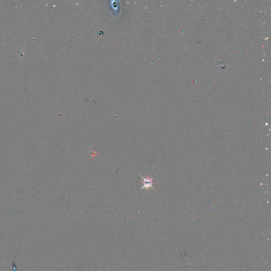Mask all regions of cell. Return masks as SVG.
Instances as JSON below:
<instances>
[{
  "instance_id": "obj_1",
  "label": "cell",
  "mask_w": 271,
  "mask_h": 271,
  "mask_svg": "<svg viewBox=\"0 0 271 271\" xmlns=\"http://www.w3.org/2000/svg\"><path fill=\"white\" fill-rule=\"evenodd\" d=\"M140 177L142 179V186L141 188V190H144V189H145V190H147V191L149 190L150 188H152L153 190H155L154 188L153 187V183H154V181L152 180V177L148 175H147V176L146 178H144V177H142V175L140 174L139 173Z\"/></svg>"
}]
</instances>
